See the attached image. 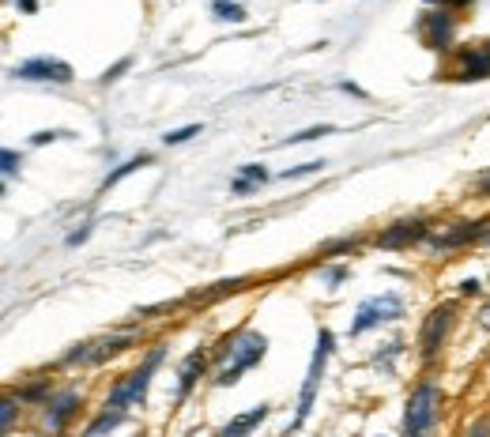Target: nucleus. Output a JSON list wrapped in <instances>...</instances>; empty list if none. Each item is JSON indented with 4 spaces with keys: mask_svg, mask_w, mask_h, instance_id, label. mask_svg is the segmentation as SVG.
I'll use <instances>...</instances> for the list:
<instances>
[{
    "mask_svg": "<svg viewBox=\"0 0 490 437\" xmlns=\"http://www.w3.org/2000/svg\"><path fill=\"white\" fill-rule=\"evenodd\" d=\"M204 359H208V354H204V351L185 354V362H181V369H178V403H181V400H189V392H193V384H197L200 369H204Z\"/></svg>",
    "mask_w": 490,
    "mask_h": 437,
    "instance_id": "2eb2a0df",
    "label": "nucleus"
},
{
    "mask_svg": "<svg viewBox=\"0 0 490 437\" xmlns=\"http://www.w3.org/2000/svg\"><path fill=\"white\" fill-rule=\"evenodd\" d=\"M163 359H166V344L151 347V351H148V359L140 362V369H133L129 377L114 384V392H109V400H106V411H125L129 403H144L148 384H151V374L163 366Z\"/></svg>",
    "mask_w": 490,
    "mask_h": 437,
    "instance_id": "7ed1b4c3",
    "label": "nucleus"
},
{
    "mask_svg": "<svg viewBox=\"0 0 490 437\" xmlns=\"http://www.w3.org/2000/svg\"><path fill=\"white\" fill-rule=\"evenodd\" d=\"M479 325H483V328H486V332H490V305H486V310H483V313H479Z\"/></svg>",
    "mask_w": 490,
    "mask_h": 437,
    "instance_id": "2f4dec72",
    "label": "nucleus"
},
{
    "mask_svg": "<svg viewBox=\"0 0 490 437\" xmlns=\"http://www.w3.org/2000/svg\"><path fill=\"white\" fill-rule=\"evenodd\" d=\"M272 415V408L268 403H257V408H249V411H242V415H234L227 426H219V433L215 437H249L253 430H257L264 418Z\"/></svg>",
    "mask_w": 490,
    "mask_h": 437,
    "instance_id": "ddd939ff",
    "label": "nucleus"
},
{
    "mask_svg": "<svg viewBox=\"0 0 490 437\" xmlns=\"http://www.w3.org/2000/svg\"><path fill=\"white\" fill-rule=\"evenodd\" d=\"M15 4H20L27 15H35V12H38V0H15Z\"/></svg>",
    "mask_w": 490,
    "mask_h": 437,
    "instance_id": "c756f323",
    "label": "nucleus"
},
{
    "mask_svg": "<svg viewBox=\"0 0 490 437\" xmlns=\"http://www.w3.org/2000/svg\"><path fill=\"white\" fill-rule=\"evenodd\" d=\"M479 246H490V223H486V231H483V238H479Z\"/></svg>",
    "mask_w": 490,
    "mask_h": 437,
    "instance_id": "72a5a7b5",
    "label": "nucleus"
},
{
    "mask_svg": "<svg viewBox=\"0 0 490 437\" xmlns=\"http://www.w3.org/2000/svg\"><path fill=\"white\" fill-rule=\"evenodd\" d=\"M80 411V392H60L53 396L50 403H45V426H50V433H60L68 426V418Z\"/></svg>",
    "mask_w": 490,
    "mask_h": 437,
    "instance_id": "f8f14e48",
    "label": "nucleus"
},
{
    "mask_svg": "<svg viewBox=\"0 0 490 437\" xmlns=\"http://www.w3.org/2000/svg\"><path fill=\"white\" fill-rule=\"evenodd\" d=\"M15 411H20V403H15V400H4V430H12Z\"/></svg>",
    "mask_w": 490,
    "mask_h": 437,
    "instance_id": "393cba45",
    "label": "nucleus"
},
{
    "mask_svg": "<svg viewBox=\"0 0 490 437\" xmlns=\"http://www.w3.org/2000/svg\"><path fill=\"white\" fill-rule=\"evenodd\" d=\"M453 30H456V23L446 12H426L419 20V38H422V45H430V50H446L453 42Z\"/></svg>",
    "mask_w": 490,
    "mask_h": 437,
    "instance_id": "1a4fd4ad",
    "label": "nucleus"
},
{
    "mask_svg": "<svg viewBox=\"0 0 490 437\" xmlns=\"http://www.w3.org/2000/svg\"><path fill=\"white\" fill-rule=\"evenodd\" d=\"M212 15L219 23H245V8L234 0H212Z\"/></svg>",
    "mask_w": 490,
    "mask_h": 437,
    "instance_id": "a211bd4d",
    "label": "nucleus"
},
{
    "mask_svg": "<svg viewBox=\"0 0 490 437\" xmlns=\"http://www.w3.org/2000/svg\"><path fill=\"white\" fill-rule=\"evenodd\" d=\"M325 279H328V283H343V279H347V268H340V264H336V268H325Z\"/></svg>",
    "mask_w": 490,
    "mask_h": 437,
    "instance_id": "a878e982",
    "label": "nucleus"
},
{
    "mask_svg": "<svg viewBox=\"0 0 490 437\" xmlns=\"http://www.w3.org/2000/svg\"><path fill=\"white\" fill-rule=\"evenodd\" d=\"M129 344H133V336H106V339H94V344H76V347L65 354V362H68V366H76V362L99 366V362H106V359H114V354H121Z\"/></svg>",
    "mask_w": 490,
    "mask_h": 437,
    "instance_id": "0eeeda50",
    "label": "nucleus"
},
{
    "mask_svg": "<svg viewBox=\"0 0 490 437\" xmlns=\"http://www.w3.org/2000/svg\"><path fill=\"white\" fill-rule=\"evenodd\" d=\"M87 234H91V231H87V226H84V231H76V234H68V246H80V241H84Z\"/></svg>",
    "mask_w": 490,
    "mask_h": 437,
    "instance_id": "7c9ffc66",
    "label": "nucleus"
},
{
    "mask_svg": "<svg viewBox=\"0 0 490 437\" xmlns=\"http://www.w3.org/2000/svg\"><path fill=\"white\" fill-rule=\"evenodd\" d=\"M144 166H151V155L144 151V155H136V158H129V163H121L114 174H106V182H102V192L106 189H114L117 182H121V177H129V174H136V170H144Z\"/></svg>",
    "mask_w": 490,
    "mask_h": 437,
    "instance_id": "f3484780",
    "label": "nucleus"
},
{
    "mask_svg": "<svg viewBox=\"0 0 490 437\" xmlns=\"http://www.w3.org/2000/svg\"><path fill=\"white\" fill-rule=\"evenodd\" d=\"M456 79H490V45H479V50H468L456 61Z\"/></svg>",
    "mask_w": 490,
    "mask_h": 437,
    "instance_id": "4468645a",
    "label": "nucleus"
},
{
    "mask_svg": "<svg viewBox=\"0 0 490 437\" xmlns=\"http://www.w3.org/2000/svg\"><path fill=\"white\" fill-rule=\"evenodd\" d=\"M264 182H268V170L257 166V163H245L238 170V177L230 182V192H234V197H249V192H257Z\"/></svg>",
    "mask_w": 490,
    "mask_h": 437,
    "instance_id": "dca6fc26",
    "label": "nucleus"
},
{
    "mask_svg": "<svg viewBox=\"0 0 490 437\" xmlns=\"http://www.w3.org/2000/svg\"><path fill=\"white\" fill-rule=\"evenodd\" d=\"M464 437H490V423H476Z\"/></svg>",
    "mask_w": 490,
    "mask_h": 437,
    "instance_id": "cd10ccee",
    "label": "nucleus"
},
{
    "mask_svg": "<svg viewBox=\"0 0 490 437\" xmlns=\"http://www.w3.org/2000/svg\"><path fill=\"white\" fill-rule=\"evenodd\" d=\"M332 332L328 328H321L317 332V347H313V359H309V369H306V381H302V392H298V411H294V418H291V426L283 430V437H291L294 430H302L306 426V418H309V411H313V400H317V388H321V377H325V366H328V359H332Z\"/></svg>",
    "mask_w": 490,
    "mask_h": 437,
    "instance_id": "f03ea898",
    "label": "nucleus"
},
{
    "mask_svg": "<svg viewBox=\"0 0 490 437\" xmlns=\"http://www.w3.org/2000/svg\"><path fill=\"white\" fill-rule=\"evenodd\" d=\"M72 133H65V128H45V133H35L30 136V143H35V148H42V143H53V140H68Z\"/></svg>",
    "mask_w": 490,
    "mask_h": 437,
    "instance_id": "4be33fe9",
    "label": "nucleus"
},
{
    "mask_svg": "<svg viewBox=\"0 0 490 437\" xmlns=\"http://www.w3.org/2000/svg\"><path fill=\"white\" fill-rule=\"evenodd\" d=\"M438 415H441V388L434 381H422L415 392L407 396V408H404V437H426L438 426Z\"/></svg>",
    "mask_w": 490,
    "mask_h": 437,
    "instance_id": "20e7f679",
    "label": "nucleus"
},
{
    "mask_svg": "<svg viewBox=\"0 0 490 437\" xmlns=\"http://www.w3.org/2000/svg\"><path fill=\"white\" fill-rule=\"evenodd\" d=\"M486 231V223H453L449 231H441L430 238V249H456V246H468V241H479Z\"/></svg>",
    "mask_w": 490,
    "mask_h": 437,
    "instance_id": "9b49d317",
    "label": "nucleus"
},
{
    "mask_svg": "<svg viewBox=\"0 0 490 437\" xmlns=\"http://www.w3.org/2000/svg\"><path fill=\"white\" fill-rule=\"evenodd\" d=\"M453 328V305H438V310L426 317V325H422V336H419V347H422V359L430 362L434 354L441 351V344H446V336Z\"/></svg>",
    "mask_w": 490,
    "mask_h": 437,
    "instance_id": "6e6552de",
    "label": "nucleus"
},
{
    "mask_svg": "<svg viewBox=\"0 0 490 437\" xmlns=\"http://www.w3.org/2000/svg\"><path fill=\"white\" fill-rule=\"evenodd\" d=\"M12 76L27 79V84H72V64L57 57H30L23 64H15Z\"/></svg>",
    "mask_w": 490,
    "mask_h": 437,
    "instance_id": "423d86ee",
    "label": "nucleus"
},
{
    "mask_svg": "<svg viewBox=\"0 0 490 437\" xmlns=\"http://www.w3.org/2000/svg\"><path fill=\"white\" fill-rule=\"evenodd\" d=\"M125 423V411H102L99 418H94V423L87 426V433L84 437H102V433H109L114 426H121Z\"/></svg>",
    "mask_w": 490,
    "mask_h": 437,
    "instance_id": "6ab92c4d",
    "label": "nucleus"
},
{
    "mask_svg": "<svg viewBox=\"0 0 490 437\" xmlns=\"http://www.w3.org/2000/svg\"><path fill=\"white\" fill-rule=\"evenodd\" d=\"M404 317V302L400 295H377V298H366L355 310V320H351V336H362L377 325H385V320H400Z\"/></svg>",
    "mask_w": 490,
    "mask_h": 437,
    "instance_id": "39448f33",
    "label": "nucleus"
},
{
    "mask_svg": "<svg viewBox=\"0 0 490 437\" xmlns=\"http://www.w3.org/2000/svg\"><path fill=\"white\" fill-rule=\"evenodd\" d=\"M328 133H332V125H321V128H306V133L291 136L287 143H309V140H317V136H328Z\"/></svg>",
    "mask_w": 490,
    "mask_h": 437,
    "instance_id": "5701e85b",
    "label": "nucleus"
},
{
    "mask_svg": "<svg viewBox=\"0 0 490 437\" xmlns=\"http://www.w3.org/2000/svg\"><path fill=\"white\" fill-rule=\"evenodd\" d=\"M434 4H471V0H434Z\"/></svg>",
    "mask_w": 490,
    "mask_h": 437,
    "instance_id": "473e14b6",
    "label": "nucleus"
},
{
    "mask_svg": "<svg viewBox=\"0 0 490 437\" xmlns=\"http://www.w3.org/2000/svg\"><path fill=\"white\" fill-rule=\"evenodd\" d=\"M0 163H4V177H12L15 170H20V155H15L12 148H4V155H0Z\"/></svg>",
    "mask_w": 490,
    "mask_h": 437,
    "instance_id": "b1692460",
    "label": "nucleus"
},
{
    "mask_svg": "<svg viewBox=\"0 0 490 437\" xmlns=\"http://www.w3.org/2000/svg\"><path fill=\"white\" fill-rule=\"evenodd\" d=\"M193 136H200V125H185V128H173V133H166L163 140L170 143V148H178V143H185V140H193Z\"/></svg>",
    "mask_w": 490,
    "mask_h": 437,
    "instance_id": "aec40b11",
    "label": "nucleus"
},
{
    "mask_svg": "<svg viewBox=\"0 0 490 437\" xmlns=\"http://www.w3.org/2000/svg\"><path fill=\"white\" fill-rule=\"evenodd\" d=\"M264 351H268V336L261 332H253V328H242L238 336L227 344V362L219 366V374H215V384L219 388H230V384H238L245 369H253L261 359H264Z\"/></svg>",
    "mask_w": 490,
    "mask_h": 437,
    "instance_id": "f257e3e1",
    "label": "nucleus"
},
{
    "mask_svg": "<svg viewBox=\"0 0 490 437\" xmlns=\"http://www.w3.org/2000/svg\"><path fill=\"white\" fill-rule=\"evenodd\" d=\"M426 238V223L422 219H400V223H392L389 231H382V238H377V246L382 249H407V246H415V241Z\"/></svg>",
    "mask_w": 490,
    "mask_h": 437,
    "instance_id": "9d476101",
    "label": "nucleus"
},
{
    "mask_svg": "<svg viewBox=\"0 0 490 437\" xmlns=\"http://www.w3.org/2000/svg\"><path fill=\"white\" fill-rule=\"evenodd\" d=\"M317 170H325V158H313V163H302V166H291V170H283L279 177H283V182H291V177H302V174H317Z\"/></svg>",
    "mask_w": 490,
    "mask_h": 437,
    "instance_id": "412c9836",
    "label": "nucleus"
},
{
    "mask_svg": "<svg viewBox=\"0 0 490 437\" xmlns=\"http://www.w3.org/2000/svg\"><path fill=\"white\" fill-rule=\"evenodd\" d=\"M461 295H479V279H464L461 283Z\"/></svg>",
    "mask_w": 490,
    "mask_h": 437,
    "instance_id": "c85d7f7f",
    "label": "nucleus"
},
{
    "mask_svg": "<svg viewBox=\"0 0 490 437\" xmlns=\"http://www.w3.org/2000/svg\"><path fill=\"white\" fill-rule=\"evenodd\" d=\"M476 189H479V197H490V170H483L476 177Z\"/></svg>",
    "mask_w": 490,
    "mask_h": 437,
    "instance_id": "bb28decb",
    "label": "nucleus"
}]
</instances>
